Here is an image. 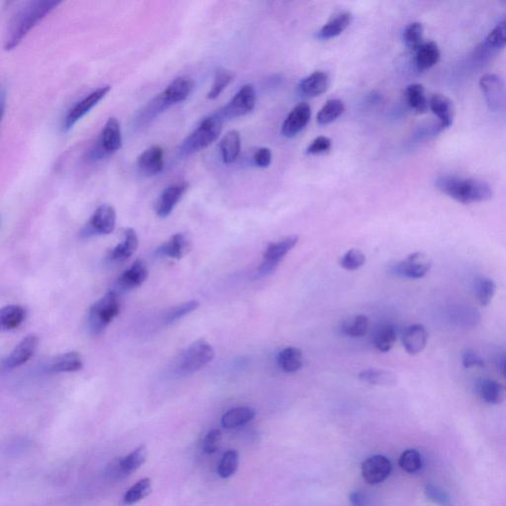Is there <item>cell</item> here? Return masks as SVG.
<instances>
[{
    "label": "cell",
    "mask_w": 506,
    "mask_h": 506,
    "mask_svg": "<svg viewBox=\"0 0 506 506\" xmlns=\"http://www.w3.org/2000/svg\"><path fill=\"white\" fill-rule=\"evenodd\" d=\"M137 167L144 176H155L164 169V151L162 146H153L144 151L137 160Z\"/></svg>",
    "instance_id": "2e32d148"
},
{
    "label": "cell",
    "mask_w": 506,
    "mask_h": 506,
    "mask_svg": "<svg viewBox=\"0 0 506 506\" xmlns=\"http://www.w3.org/2000/svg\"><path fill=\"white\" fill-rule=\"evenodd\" d=\"M429 109L438 119V125L435 128L436 133H441L452 126L455 117V108L453 102L443 94H434L429 99Z\"/></svg>",
    "instance_id": "e0dca14e"
},
{
    "label": "cell",
    "mask_w": 506,
    "mask_h": 506,
    "mask_svg": "<svg viewBox=\"0 0 506 506\" xmlns=\"http://www.w3.org/2000/svg\"><path fill=\"white\" fill-rule=\"evenodd\" d=\"M148 275V269L146 262L138 259L121 274L119 284L124 289H136L145 283Z\"/></svg>",
    "instance_id": "cb8c5ba5"
},
{
    "label": "cell",
    "mask_w": 506,
    "mask_h": 506,
    "mask_svg": "<svg viewBox=\"0 0 506 506\" xmlns=\"http://www.w3.org/2000/svg\"><path fill=\"white\" fill-rule=\"evenodd\" d=\"M369 326V319L365 314H356L353 318L345 321L342 330L345 335L352 337H361L366 335Z\"/></svg>",
    "instance_id": "ee69618b"
},
{
    "label": "cell",
    "mask_w": 506,
    "mask_h": 506,
    "mask_svg": "<svg viewBox=\"0 0 506 506\" xmlns=\"http://www.w3.org/2000/svg\"><path fill=\"white\" fill-rule=\"evenodd\" d=\"M397 340V332L391 325H384L378 330L374 338L376 348L381 352L390 351Z\"/></svg>",
    "instance_id": "7dc6e473"
},
{
    "label": "cell",
    "mask_w": 506,
    "mask_h": 506,
    "mask_svg": "<svg viewBox=\"0 0 506 506\" xmlns=\"http://www.w3.org/2000/svg\"><path fill=\"white\" fill-rule=\"evenodd\" d=\"M4 110H6V92L1 91V113L2 117L4 116Z\"/></svg>",
    "instance_id": "6f0895ef"
},
{
    "label": "cell",
    "mask_w": 506,
    "mask_h": 506,
    "mask_svg": "<svg viewBox=\"0 0 506 506\" xmlns=\"http://www.w3.org/2000/svg\"><path fill=\"white\" fill-rule=\"evenodd\" d=\"M298 240L299 238L297 236H290L276 243H269L263 253V261L255 273V279L266 278L271 275L277 269L284 257L296 247Z\"/></svg>",
    "instance_id": "ba28073f"
},
{
    "label": "cell",
    "mask_w": 506,
    "mask_h": 506,
    "mask_svg": "<svg viewBox=\"0 0 506 506\" xmlns=\"http://www.w3.org/2000/svg\"><path fill=\"white\" fill-rule=\"evenodd\" d=\"M480 86L489 109L493 111L500 110L503 105L505 93H503V82L500 77L496 75H484L480 80Z\"/></svg>",
    "instance_id": "ffe728a7"
},
{
    "label": "cell",
    "mask_w": 506,
    "mask_h": 506,
    "mask_svg": "<svg viewBox=\"0 0 506 506\" xmlns=\"http://www.w3.org/2000/svg\"><path fill=\"white\" fill-rule=\"evenodd\" d=\"M278 363L286 373H295L302 367L304 357L301 349L287 347L279 353Z\"/></svg>",
    "instance_id": "e575fe53"
},
{
    "label": "cell",
    "mask_w": 506,
    "mask_h": 506,
    "mask_svg": "<svg viewBox=\"0 0 506 506\" xmlns=\"http://www.w3.org/2000/svg\"><path fill=\"white\" fill-rule=\"evenodd\" d=\"M332 148V139L326 138V137H318L309 144L307 146V155H320V153H326Z\"/></svg>",
    "instance_id": "816d5d0a"
},
{
    "label": "cell",
    "mask_w": 506,
    "mask_h": 506,
    "mask_svg": "<svg viewBox=\"0 0 506 506\" xmlns=\"http://www.w3.org/2000/svg\"><path fill=\"white\" fill-rule=\"evenodd\" d=\"M431 262L422 252H415L408 255L394 266V271L397 275L408 279H422L427 275L431 269Z\"/></svg>",
    "instance_id": "4fadbf2b"
},
{
    "label": "cell",
    "mask_w": 506,
    "mask_h": 506,
    "mask_svg": "<svg viewBox=\"0 0 506 506\" xmlns=\"http://www.w3.org/2000/svg\"><path fill=\"white\" fill-rule=\"evenodd\" d=\"M423 33H424V28L422 23L413 22L406 26L404 31V41L406 43V46L415 53L424 43Z\"/></svg>",
    "instance_id": "b9f144b4"
},
{
    "label": "cell",
    "mask_w": 506,
    "mask_h": 506,
    "mask_svg": "<svg viewBox=\"0 0 506 506\" xmlns=\"http://www.w3.org/2000/svg\"><path fill=\"white\" fill-rule=\"evenodd\" d=\"M121 304L119 297L113 291L106 293L89 309V328L93 335H100L107 326L119 316Z\"/></svg>",
    "instance_id": "8992f818"
},
{
    "label": "cell",
    "mask_w": 506,
    "mask_h": 506,
    "mask_svg": "<svg viewBox=\"0 0 506 506\" xmlns=\"http://www.w3.org/2000/svg\"><path fill=\"white\" fill-rule=\"evenodd\" d=\"M224 119L219 112L201 121L192 133L188 135L178 148V157L186 158L205 150L217 141L223 130Z\"/></svg>",
    "instance_id": "277c9868"
},
{
    "label": "cell",
    "mask_w": 506,
    "mask_h": 506,
    "mask_svg": "<svg viewBox=\"0 0 506 506\" xmlns=\"http://www.w3.org/2000/svg\"><path fill=\"white\" fill-rule=\"evenodd\" d=\"M424 496L430 503L438 506H453L451 496L443 489L434 484H427L424 486Z\"/></svg>",
    "instance_id": "c3c4849f"
},
{
    "label": "cell",
    "mask_w": 506,
    "mask_h": 506,
    "mask_svg": "<svg viewBox=\"0 0 506 506\" xmlns=\"http://www.w3.org/2000/svg\"><path fill=\"white\" fill-rule=\"evenodd\" d=\"M435 186L448 197L464 205L486 202L493 197L491 186L476 178L441 175L435 181Z\"/></svg>",
    "instance_id": "3957f363"
},
{
    "label": "cell",
    "mask_w": 506,
    "mask_h": 506,
    "mask_svg": "<svg viewBox=\"0 0 506 506\" xmlns=\"http://www.w3.org/2000/svg\"><path fill=\"white\" fill-rule=\"evenodd\" d=\"M139 247V238L135 229H126L123 233V240L108 255V259L114 263H122L136 252Z\"/></svg>",
    "instance_id": "7402d4cb"
},
{
    "label": "cell",
    "mask_w": 506,
    "mask_h": 506,
    "mask_svg": "<svg viewBox=\"0 0 506 506\" xmlns=\"http://www.w3.org/2000/svg\"><path fill=\"white\" fill-rule=\"evenodd\" d=\"M146 458H148V449L145 445L139 446L138 448L132 451L129 455L120 458V464L123 472L125 473L127 477L130 476L145 464Z\"/></svg>",
    "instance_id": "d590c367"
},
{
    "label": "cell",
    "mask_w": 506,
    "mask_h": 506,
    "mask_svg": "<svg viewBox=\"0 0 506 506\" xmlns=\"http://www.w3.org/2000/svg\"><path fill=\"white\" fill-rule=\"evenodd\" d=\"M192 243L187 233H176L158 248V256L170 259H181L191 250Z\"/></svg>",
    "instance_id": "44dd1931"
},
{
    "label": "cell",
    "mask_w": 506,
    "mask_h": 506,
    "mask_svg": "<svg viewBox=\"0 0 506 506\" xmlns=\"http://www.w3.org/2000/svg\"><path fill=\"white\" fill-rule=\"evenodd\" d=\"M366 262V256L361 250L352 248L345 253L340 259V266L345 270L354 271L363 266Z\"/></svg>",
    "instance_id": "681fc988"
},
{
    "label": "cell",
    "mask_w": 506,
    "mask_h": 506,
    "mask_svg": "<svg viewBox=\"0 0 506 506\" xmlns=\"http://www.w3.org/2000/svg\"><path fill=\"white\" fill-rule=\"evenodd\" d=\"M404 96H406L408 105L417 114H424L429 110V100L425 94V89L422 84L408 85L404 91Z\"/></svg>",
    "instance_id": "f546056e"
},
{
    "label": "cell",
    "mask_w": 506,
    "mask_h": 506,
    "mask_svg": "<svg viewBox=\"0 0 506 506\" xmlns=\"http://www.w3.org/2000/svg\"><path fill=\"white\" fill-rule=\"evenodd\" d=\"M401 342L404 349L411 355L420 353L427 345V330L420 323L408 326L401 335Z\"/></svg>",
    "instance_id": "603a6c76"
},
{
    "label": "cell",
    "mask_w": 506,
    "mask_h": 506,
    "mask_svg": "<svg viewBox=\"0 0 506 506\" xmlns=\"http://www.w3.org/2000/svg\"><path fill=\"white\" fill-rule=\"evenodd\" d=\"M496 290H498L496 284L491 278L480 277L475 282V297L482 307H486L491 304Z\"/></svg>",
    "instance_id": "8d00e7d4"
},
{
    "label": "cell",
    "mask_w": 506,
    "mask_h": 506,
    "mask_svg": "<svg viewBox=\"0 0 506 506\" xmlns=\"http://www.w3.org/2000/svg\"><path fill=\"white\" fill-rule=\"evenodd\" d=\"M462 364L467 369L473 367L484 368V366H486L484 359L472 350H467L463 353Z\"/></svg>",
    "instance_id": "f5cc1de1"
},
{
    "label": "cell",
    "mask_w": 506,
    "mask_h": 506,
    "mask_svg": "<svg viewBox=\"0 0 506 506\" xmlns=\"http://www.w3.org/2000/svg\"><path fill=\"white\" fill-rule=\"evenodd\" d=\"M84 368V360L79 352L70 351L52 359L48 365L51 373L77 372Z\"/></svg>",
    "instance_id": "d4e9b609"
},
{
    "label": "cell",
    "mask_w": 506,
    "mask_h": 506,
    "mask_svg": "<svg viewBox=\"0 0 506 506\" xmlns=\"http://www.w3.org/2000/svg\"><path fill=\"white\" fill-rule=\"evenodd\" d=\"M215 358V350L206 339L196 340L186 347L174 360L172 370L181 377L193 375L211 363Z\"/></svg>",
    "instance_id": "5b68a950"
},
{
    "label": "cell",
    "mask_w": 506,
    "mask_h": 506,
    "mask_svg": "<svg viewBox=\"0 0 506 506\" xmlns=\"http://www.w3.org/2000/svg\"><path fill=\"white\" fill-rule=\"evenodd\" d=\"M450 319L457 325L473 328L477 325L481 320V316L477 309H473V307H457L451 311Z\"/></svg>",
    "instance_id": "f35d334b"
},
{
    "label": "cell",
    "mask_w": 506,
    "mask_h": 506,
    "mask_svg": "<svg viewBox=\"0 0 506 506\" xmlns=\"http://www.w3.org/2000/svg\"><path fill=\"white\" fill-rule=\"evenodd\" d=\"M39 344V338L36 335H28L23 338L11 351V353L6 357L3 361L4 368L7 370L20 367L30 360L31 357L34 355Z\"/></svg>",
    "instance_id": "9a60e30c"
},
{
    "label": "cell",
    "mask_w": 506,
    "mask_h": 506,
    "mask_svg": "<svg viewBox=\"0 0 506 506\" xmlns=\"http://www.w3.org/2000/svg\"><path fill=\"white\" fill-rule=\"evenodd\" d=\"M189 184L185 181L176 182L162 191L155 205V213L160 219L170 216L179 201L183 197Z\"/></svg>",
    "instance_id": "5bb4252c"
},
{
    "label": "cell",
    "mask_w": 506,
    "mask_h": 506,
    "mask_svg": "<svg viewBox=\"0 0 506 506\" xmlns=\"http://www.w3.org/2000/svg\"><path fill=\"white\" fill-rule=\"evenodd\" d=\"M506 47V20L500 21L489 33L484 41L477 47L475 54L479 59L489 58Z\"/></svg>",
    "instance_id": "d6986e66"
},
{
    "label": "cell",
    "mask_w": 506,
    "mask_h": 506,
    "mask_svg": "<svg viewBox=\"0 0 506 506\" xmlns=\"http://www.w3.org/2000/svg\"><path fill=\"white\" fill-rule=\"evenodd\" d=\"M151 493V480L148 479V477H144V479L139 480L133 486L128 489L123 500H124L125 505H133L135 503H138L139 501L144 500Z\"/></svg>",
    "instance_id": "ab89813d"
},
{
    "label": "cell",
    "mask_w": 506,
    "mask_h": 506,
    "mask_svg": "<svg viewBox=\"0 0 506 506\" xmlns=\"http://www.w3.org/2000/svg\"><path fill=\"white\" fill-rule=\"evenodd\" d=\"M440 49L436 43L427 41L415 52V66L420 72L429 70L437 65L440 60Z\"/></svg>",
    "instance_id": "83f0119b"
},
{
    "label": "cell",
    "mask_w": 506,
    "mask_h": 506,
    "mask_svg": "<svg viewBox=\"0 0 506 506\" xmlns=\"http://www.w3.org/2000/svg\"><path fill=\"white\" fill-rule=\"evenodd\" d=\"M392 470L391 461L383 455L371 456L361 464L362 477L371 486L386 481L391 475Z\"/></svg>",
    "instance_id": "7c38bea8"
},
{
    "label": "cell",
    "mask_w": 506,
    "mask_h": 506,
    "mask_svg": "<svg viewBox=\"0 0 506 506\" xmlns=\"http://www.w3.org/2000/svg\"><path fill=\"white\" fill-rule=\"evenodd\" d=\"M110 91V85H103V86L98 87L95 91L87 94L79 102L75 103L63 117V123H61L63 132L67 133V132L70 131L79 121L82 120L85 115L89 114L92 109L95 107L97 104L107 95Z\"/></svg>",
    "instance_id": "9c48e42d"
},
{
    "label": "cell",
    "mask_w": 506,
    "mask_h": 506,
    "mask_svg": "<svg viewBox=\"0 0 506 506\" xmlns=\"http://www.w3.org/2000/svg\"><path fill=\"white\" fill-rule=\"evenodd\" d=\"M106 476L110 480H121L126 477V475L123 472L122 467L120 464V458L115 459L114 461L110 463L106 469Z\"/></svg>",
    "instance_id": "11a10c76"
},
{
    "label": "cell",
    "mask_w": 506,
    "mask_h": 506,
    "mask_svg": "<svg viewBox=\"0 0 506 506\" xmlns=\"http://www.w3.org/2000/svg\"><path fill=\"white\" fill-rule=\"evenodd\" d=\"M256 102V92L252 84H245L238 91L227 105L217 111L223 119L243 117L252 112Z\"/></svg>",
    "instance_id": "30bf717a"
},
{
    "label": "cell",
    "mask_w": 506,
    "mask_h": 506,
    "mask_svg": "<svg viewBox=\"0 0 506 506\" xmlns=\"http://www.w3.org/2000/svg\"><path fill=\"white\" fill-rule=\"evenodd\" d=\"M27 311L19 305H9L2 307L0 312V325L3 330H13L19 328L26 320Z\"/></svg>",
    "instance_id": "4dcf8cb0"
},
{
    "label": "cell",
    "mask_w": 506,
    "mask_h": 506,
    "mask_svg": "<svg viewBox=\"0 0 506 506\" xmlns=\"http://www.w3.org/2000/svg\"><path fill=\"white\" fill-rule=\"evenodd\" d=\"M61 2L54 0H36L26 2L24 6L14 14L7 28L4 49L13 51L19 46L23 39L38 23L47 17Z\"/></svg>",
    "instance_id": "6da1fadb"
},
{
    "label": "cell",
    "mask_w": 506,
    "mask_h": 506,
    "mask_svg": "<svg viewBox=\"0 0 506 506\" xmlns=\"http://www.w3.org/2000/svg\"><path fill=\"white\" fill-rule=\"evenodd\" d=\"M311 117L312 110L309 104L305 102L298 104L284 120L281 129L283 136L286 138L297 136L309 124Z\"/></svg>",
    "instance_id": "ac0fdd59"
},
{
    "label": "cell",
    "mask_w": 506,
    "mask_h": 506,
    "mask_svg": "<svg viewBox=\"0 0 506 506\" xmlns=\"http://www.w3.org/2000/svg\"><path fill=\"white\" fill-rule=\"evenodd\" d=\"M359 378L363 382L374 386L394 387L398 384L396 374L382 369H368L359 374Z\"/></svg>",
    "instance_id": "d6a6232c"
},
{
    "label": "cell",
    "mask_w": 506,
    "mask_h": 506,
    "mask_svg": "<svg viewBox=\"0 0 506 506\" xmlns=\"http://www.w3.org/2000/svg\"><path fill=\"white\" fill-rule=\"evenodd\" d=\"M349 501L352 506H367L368 498L366 494L360 491H354L349 494Z\"/></svg>",
    "instance_id": "9f6ffc18"
},
{
    "label": "cell",
    "mask_w": 506,
    "mask_h": 506,
    "mask_svg": "<svg viewBox=\"0 0 506 506\" xmlns=\"http://www.w3.org/2000/svg\"><path fill=\"white\" fill-rule=\"evenodd\" d=\"M399 465L401 469L408 474H415L422 468V457L415 449H408L401 453Z\"/></svg>",
    "instance_id": "f6af8a7d"
},
{
    "label": "cell",
    "mask_w": 506,
    "mask_h": 506,
    "mask_svg": "<svg viewBox=\"0 0 506 506\" xmlns=\"http://www.w3.org/2000/svg\"><path fill=\"white\" fill-rule=\"evenodd\" d=\"M351 22V14L344 13L338 14L337 16L330 19L325 25L318 32V38L321 40L332 39V38L338 36Z\"/></svg>",
    "instance_id": "836d02e7"
},
{
    "label": "cell",
    "mask_w": 506,
    "mask_h": 506,
    "mask_svg": "<svg viewBox=\"0 0 506 506\" xmlns=\"http://www.w3.org/2000/svg\"><path fill=\"white\" fill-rule=\"evenodd\" d=\"M254 416L255 411L250 406H238L224 413L222 417V425L227 429H233L252 422Z\"/></svg>",
    "instance_id": "1f68e13d"
},
{
    "label": "cell",
    "mask_w": 506,
    "mask_h": 506,
    "mask_svg": "<svg viewBox=\"0 0 506 506\" xmlns=\"http://www.w3.org/2000/svg\"><path fill=\"white\" fill-rule=\"evenodd\" d=\"M233 75L229 70H224L223 68H217L216 72H215L214 82H213L211 89L208 92V98L212 99V100L217 99L223 93L228 85L233 82Z\"/></svg>",
    "instance_id": "7bdbcfd3"
},
{
    "label": "cell",
    "mask_w": 506,
    "mask_h": 506,
    "mask_svg": "<svg viewBox=\"0 0 506 506\" xmlns=\"http://www.w3.org/2000/svg\"><path fill=\"white\" fill-rule=\"evenodd\" d=\"M220 151L224 164H231L238 160L240 151V135L236 130L228 132L220 141Z\"/></svg>",
    "instance_id": "f1b7e54d"
},
{
    "label": "cell",
    "mask_w": 506,
    "mask_h": 506,
    "mask_svg": "<svg viewBox=\"0 0 506 506\" xmlns=\"http://www.w3.org/2000/svg\"><path fill=\"white\" fill-rule=\"evenodd\" d=\"M344 104L339 99H330L321 109L316 116V122L321 126L335 122L344 112Z\"/></svg>",
    "instance_id": "74e56055"
},
{
    "label": "cell",
    "mask_w": 506,
    "mask_h": 506,
    "mask_svg": "<svg viewBox=\"0 0 506 506\" xmlns=\"http://www.w3.org/2000/svg\"><path fill=\"white\" fill-rule=\"evenodd\" d=\"M117 214L114 207L108 204L99 206L85 224L82 235L84 236H106L113 233L116 227Z\"/></svg>",
    "instance_id": "8fae6325"
},
{
    "label": "cell",
    "mask_w": 506,
    "mask_h": 506,
    "mask_svg": "<svg viewBox=\"0 0 506 506\" xmlns=\"http://www.w3.org/2000/svg\"><path fill=\"white\" fill-rule=\"evenodd\" d=\"M238 461H240V457H238V451H227L217 466V475L222 479L231 477L236 474V470H238Z\"/></svg>",
    "instance_id": "bcb514c9"
},
{
    "label": "cell",
    "mask_w": 506,
    "mask_h": 506,
    "mask_svg": "<svg viewBox=\"0 0 506 506\" xmlns=\"http://www.w3.org/2000/svg\"><path fill=\"white\" fill-rule=\"evenodd\" d=\"M198 307H199V302L192 300V301L182 302V304L177 305V306L170 307L169 311L163 316V323L167 325H171L175 321L183 319L187 314L196 311Z\"/></svg>",
    "instance_id": "60d3db41"
},
{
    "label": "cell",
    "mask_w": 506,
    "mask_h": 506,
    "mask_svg": "<svg viewBox=\"0 0 506 506\" xmlns=\"http://www.w3.org/2000/svg\"><path fill=\"white\" fill-rule=\"evenodd\" d=\"M501 371H503V376H505L506 379V358L503 360V364H501Z\"/></svg>",
    "instance_id": "680465c9"
},
{
    "label": "cell",
    "mask_w": 506,
    "mask_h": 506,
    "mask_svg": "<svg viewBox=\"0 0 506 506\" xmlns=\"http://www.w3.org/2000/svg\"><path fill=\"white\" fill-rule=\"evenodd\" d=\"M476 392L482 401L498 404L505 399V390L503 385L491 379H479L476 382Z\"/></svg>",
    "instance_id": "4316f807"
},
{
    "label": "cell",
    "mask_w": 506,
    "mask_h": 506,
    "mask_svg": "<svg viewBox=\"0 0 506 506\" xmlns=\"http://www.w3.org/2000/svg\"><path fill=\"white\" fill-rule=\"evenodd\" d=\"M328 84H330V79H328V73L316 70L300 82L299 91L302 95L307 97L320 96L328 91Z\"/></svg>",
    "instance_id": "484cf974"
},
{
    "label": "cell",
    "mask_w": 506,
    "mask_h": 506,
    "mask_svg": "<svg viewBox=\"0 0 506 506\" xmlns=\"http://www.w3.org/2000/svg\"><path fill=\"white\" fill-rule=\"evenodd\" d=\"M195 82L191 77L182 75L176 77L160 94L153 97L145 107L139 111L134 120V126L144 128L148 126L158 116L169 110L172 106L185 101L192 93Z\"/></svg>",
    "instance_id": "7a4b0ae2"
},
{
    "label": "cell",
    "mask_w": 506,
    "mask_h": 506,
    "mask_svg": "<svg viewBox=\"0 0 506 506\" xmlns=\"http://www.w3.org/2000/svg\"><path fill=\"white\" fill-rule=\"evenodd\" d=\"M222 440V432L219 429H213L206 435L203 441V451L206 454H214L219 448Z\"/></svg>",
    "instance_id": "f907efd6"
},
{
    "label": "cell",
    "mask_w": 506,
    "mask_h": 506,
    "mask_svg": "<svg viewBox=\"0 0 506 506\" xmlns=\"http://www.w3.org/2000/svg\"><path fill=\"white\" fill-rule=\"evenodd\" d=\"M272 153L268 148H260L253 155V162L259 167L266 169L271 164Z\"/></svg>",
    "instance_id": "db71d44e"
},
{
    "label": "cell",
    "mask_w": 506,
    "mask_h": 506,
    "mask_svg": "<svg viewBox=\"0 0 506 506\" xmlns=\"http://www.w3.org/2000/svg\"><path fill=\"white\" fill-rule=\"evenodd\" d=\"M122 145V131L119 120L116 117H110L104 125L93 148L89 151V160L98 162L111 157L121 150Z\"/></svg>",
    "instance_id": "52a82bcc"
}]
</instances>
